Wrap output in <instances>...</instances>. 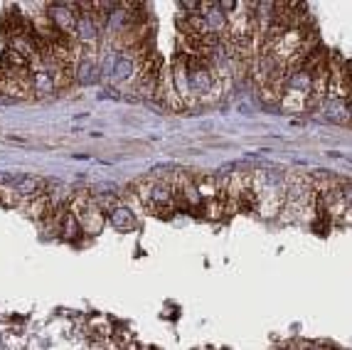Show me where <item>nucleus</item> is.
I'll list each match as a JSON object with an SVG mask.
<instances>
[{"label":"nucleus","mask_w":352,"mask_h":350,"mask_svg":"<svg viewBox=\"0 0 352 350\" xmlns=\"http://www.w3.org/2000/svg\"><path fill=\"white\" fill-rule=\"evenodd\" d=\"M325 111H328V116L338 123H347L350 121V104L345 99H325Z\"/></svg>","instance_id":"obj_8"},{"label":"nucleus","mask_w":352,"mask_h":350,"mask_svg":"<svg viewBox=\"0 0 352 350\" xmlns=\"http://www.w3.org/2000/svg\"><path fill=\"white\" fill-rule=\"evenodd\" d=\"M342 200H345L347 210H352V185H345V187H342Z\"/></svg>","instance_id":"obj_9"},{"label":"nucleus","mask_w":352,"mask_h":350,"mask_svg":"<svg viewBox=\"0 0 352 350\" xmlns=\"http://www.w3.org/2000/svg\"><path fill=\"white\" fill-rule=\"evenodd\" d=\"M45 187H47V183L42 181V178H35V175H18L15 183L10 185V193L18 195L20 200H32L45 193Z\"/></svg>","instance_id":"obj_4"},{"label":"nucleus","mask_w":352,"mask_h":350,"mask_svg":"<svg viewBox=\"0 0 352 350\" xmlns=\"http://www.w3.org/2000/svg\"><path fill=\"white\" fill-rule=\"evenodd\" d=\"M109 222H111L113 227L121 229V232H131V229L135 227V215L133 210H129L126 205H116L111 212H109Z\"/></svg>","instance_id":"obj_7"},{"label":"nucleus","mask_w":352,"mask_h":350,"mask_svg":"<svg viewBox=\"0 0 352 350\" xmlns=\"http://www.w3.org/2000/svg\"><path fill=\"white\" fill-rule=\"evenodd\" d=\"M30 72H32V76H30V82H32V92L37 94V96H52L54 92H57V84H54V76L50 74L45 67H37L32 65L30 67Z\"/></svg>","instance_id":"obj_5"},{"label":"nucleus","mask_w":352,"mask_h":350,"mask_svg":"<svg viewBox=\"0 0 352 350\" xmlns=\"http://www.w3.org/2000/svg\"><path fill=\"white\" fill-rule=\"evenodd\" d=\"M345 74H347V82H350V87H352V62L345 65Z\"/></svg>","instance_id":"obj_10"},{"label":"nucleus","mask_w":352,"mask_h":350,"mask_svg":"<svg viewBox=\"0 0 352 350\" xmlns=\"http://www.w3.org/2000/svg\"><path fill=\"white\" fill-rule=\"evenodd\" d=\"M57 229H59V240L76 242V240H79V234H82V225H79V217H76L72 210L62 212V215L57 217Z\"/></svg>","instance_id":"obj_6"},{"label":"nucleus","mask_w":352,"mask_h":350,"mask_svg":"<svg viewBox=\"0 0 352 350\" xmlns=\"http://www.w3.org/2000/svg\"><path fill=\"white\" fill-rule=\"evenodd\" d=\"M101 79V67L99 57L94 54H82V59L74 65V82L82 84V87H91Z\"/></svg>","instance_id":"obj_3"},{"label":"nucleus","mask_w":352,"mask_h":350,"mask_svg":"<svg viewBox=\"0 0 352 350\" xmlns=\"http://www.w3.org/2000/svg\"><path fill=\"white\" fill-rule=\"evenodd\" d=\"M111 76H113V82L133 84L135 87V82H138V54H135V50H124V47H121Z\"/></svg>","instance_id":"obj_2"},{"label":"nucleus","mask_w":352,"mask_h":350,"mask_svg":"<svg viewBox=\"0 0 352 350\" xmlns=\"http://www.w3.org/2000/svg\"><path fill=\"white\" fill-rule=\"evenodd\" d=\"M76 3H50L47 6V18L54 25L62 37H69L74 40V30H76Z\"/></svg>","instance_id":"obj_1"}]
</instances>
